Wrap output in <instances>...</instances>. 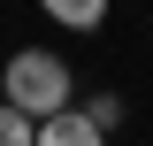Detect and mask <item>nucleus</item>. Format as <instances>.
<instances>
[{
    "instance_id": "7ed1b4c3",
    "label": "nucleus",
    "mask_w": 153,
    "mask_h": 146,
    "mask_svg": "<svg viewBox=\"0 0 153 146\" xmlns=\"http://www.w3.org/2000/svg\"><path fill=\"white\" fill-rule=\"evenodd\" d=\"M46 16H54L61 31H100L107 8H100V0H46Z\"/></svg>"
},
{
    "instance_id": "f257e3e1",
    "label": "nucleus",
    "mask_w": 153,
    "mask_h": 146,
    "mask_svg": "<svg viewBox=\"0 0 153 146\" xmlns=\"http://www.w3.org/2000/svg\"><path fill=\"white\" fill-rule=\"evenodd\" d=\"M0 108L31 115V123H54V115L76 108V69L54 46H16V54L0 62Z\"/></svg>"
},
{
    "instance_id": "f03ea898",
    "label": "nucleus",
    "mask_w": 153,
    "mask_h": 146,
    "mask_svg": "<svg viewBox=\"0 0 153 146\" xmlns=\"http://www.w3.org/2000/svg\"><path fill=\"white\" fill-rule=\"evenodd\" d=\"M38 146H107V131L84 123V108H69V115H54V123H38Z\"/></svg>"
},
{
    "instance_id": "39448f33",
    "label": "nucleus",
    "mask_w": 153,
    "mask_h": 146,
    "mask_svg": "<svg viewBox=\"0 0 153 146\" xmlns=\"http://www.w3.org/2000/svg\"><path fill=\"white\" fill-rule=\"evenodd\" d=\"M84 123L115 131V123H123V100H115V92H100V100H84Z\"/></svg>"
},
{
    "instance_id": "20e7f679",
    "label": "nucleus",
    "mask_w": 153,
    "mask_h": 146,
    "mask_svg": "<svg viewBox=\"0 0 153 146\" xmlns=\"http://www.w3.org/2000/svg\"><path fill=\"white\" fill-rule=\"evenodd\" d=\"M0 146H38V123L16 115V108H0Z\"/></svg>"
}]
</instances>
